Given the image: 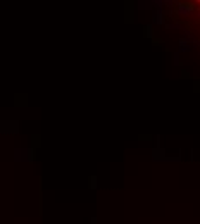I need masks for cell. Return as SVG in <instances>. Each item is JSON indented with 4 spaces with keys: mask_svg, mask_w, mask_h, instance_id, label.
Masks as SVG:
<instances>
[{
    "mask_svg": "<svg viewBox=\"0 0 200 224\" xmlns=\"http://www.w3.org/2000/svg\"><path fill=\"white\" fill-rule=\"evenodd\" d=\"M197 2H200V0H197Z\"/></svg>",
    "mask_w": 200,
    "mask_h": 224,
    "instance_id": "cell-1",
    "label": "cell"
}]
</instances>
